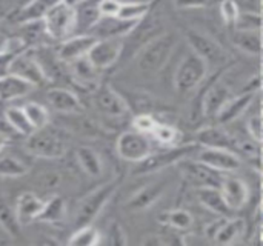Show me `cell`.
<instances>
[{
	"instance_id": "f1b7e54d",
	"label": "cell",
	"mask_w": 263,
	"mask_h": 246,
	"mask_svg": "<svg viewBox=\"0 0 263 246\" xmlns=\"http://www.w3.org/2000/svg\"><path fill=\"white\" fill-rule=\"evenodd\" d=\"M71 65V75L76 79L77 83L82 86H96L97 85V69L91 65L86 57L77 59L69 63Z\"/></svg>"
},
{
	"instance_id": "cb8c5ba5",
	"label": "cell",
	"mask_w": 263,
	"mask_h": 246,
	"mask_svg": "<svg viewBox=\"0 0 263 246\" xmlns=\"http://www.w3.org/2000/svg\"><path fill=\"white\" fill-rule=\"evenodd\" d=\"M32 85L22 80L12 74H2L0 75V100L2 102H12L17 99L26 97L32 91Z\"/></svg>"
},
{
	"instance_id": "4316f807",
	"label": "cell",
	"mask_w": 263,
	"mask_h": 246,
	"mask_svg": "<svg viewBox=\"0 0 263 246\" xmlns=\"http://www.w3.org/2000/svg\"><path fill=\"white\" fill-rule=\"evenodd\" d=\"M233 43L245 54L260 55L262 52V34L260 31H240L236 29L233 34Z\"/></svg>"
},
{
	"instance_id": "52a82bcc",
	"label": "cell",
	"mask_w": 263,
	"mask_h": 246,
	"mask_svg": "<svg viewBox=\"0 0 263 246\" xmlns=\"http://www.w3.org/2000/svg\"><path fill=\"white\" fill-rule=\"evenodd\" d=\"M186 40H188L191 51L196 55H199L208 66L210 65L222 66L230 59L228 52L223 49V46L217 40L211 39L210 35H206L197 29H190L186 32Z\"/></svg>"
},
{
	"instance_id": "e575fe53",
	"label": "cell",
	"mask_w": 263,
	"mask_h": 246,
	"mask_svg": "<svg viewBox=\"0 0 263 246\" xmlns=\"http://www.w3.org/2000/svg\"><path fill=\"white\" fill-rule=\"evenodd\" d=\"M102 237L100 233L92 225H83L77 226V230L72 233V236L68 240V245L71 246H96L100 243Z\"/></svg>"
},
{
	"instance_id": "7dc6e473",
	"label": "cell",
	"mask_w": 263,
	"mask_h": 246,
	"mask_svg": "<svg viewBox=\"0 0 263 246\" xmlns=\"http://www.w3.org/2000/svg\"><path fill=\"white\" fill-rule=\"evenodd\" d=\"M240 11L262 12V0H233Z\"/></svg>"
},
{
	"instance_id": "ba28073f",
	"label": "cell",
	"mask_w": 263,
	"mask_h": 246,
	"mask_svg": "<svg viewBox=\"0 0 263 246\" xmlns=\"http://www.w3.org/2000/svg\"><path fill=\"white\" fill-rule=\"evenodd\" d=\"M116 151L119 157L125 162L139 163L153 153L151 140L148 134L139 131H125L119 136L116 143Z\"/></svg>"
},
{
	"instance_id": "9a60e30c",
	"label": "cell",
	"mask_w": 263,
	"mask_h": 246,
	"mask_svg": "<svg viewBox=\"0 0 263 246\" xmlns=\"http://www.w3.org/2000/svg\"><path fill=\"white\" fill-rule=\"evenodd\" d=\"M94 102L102 114L112 119L123 117L128 112V103L125 102V99L108 85L99 86L96 89Z\"/></svg>"
},
{
	"instance_id": "c3c4849f",
	"label": "cell",
	"mask_w": 263,
	"mask_h": 246,
	"mask_svg": "<svg viewBox=\"0 0 263 246\" xmlns=\"http://www.w3.org/2000/svg\"><path fill=\"white\" fill-rule=\"evenodd\" d=\"M213 0H174V5L179 9H194V8H205Z\"/></svg>"
},
{
	"instance_id": "4dcf8cb0",
	"label": "cell",
	"mask_w": 263,
	"mask_h": 246,
	"mask_svg": "<svg viewBox=\"0 0 263 246\" xmlns=\"http://www.w3.org/2000/svg\"><path fill=\"white\" fill-rule=\"evenodd\" d=\"M66 214V202L60 196L51 197L48 202L43 203L42 213L37 219V222H45V223H59L63 220Z\"/></svg>"
},
{
	"instance_id": "681fc988",
	"label": "cell",
	"mask_w": 263,
	"mask_h": 246,
	"mask_svg": "<svg viewBox=\"0 0 263 246\" xmlns=\"http://www.w3.org/2000/svg\"><path fill=\"white\" fill-rule=\"evenodd\" d=\"M63 3H66L68 6H72V8H77L83 3H86V0H63Z\"/></svg>"
},
{
	"instance_id": "d6a6232c",
	"label": "cell",
	"mask_w": 263,
	"mask_h": 246,
	"mask_svg": "<svg viewBox=\"0 0 263 246\" xmlns=\"http://www.w3.org/2000/svg\"><path fill=\"white\" fill-rule=\"evenodd\" d=\"M0 228L11 237H17L22 233V225L15 216L14 208L0 196Z\"/></svg>"
},
{
	"instance_id": "d6986e66",
	"label": "cell",
	"mask_w": 263,
	"mask_h": 246,
	"mask_svg": "<svg viewBox=\"0 0 263 246\" xmlns=\"http://www.w3.org/2000/svg\"><path fill=\"white\" fill-rule=\"evenodd\" d=\"M43 200L35 196L34 193H22L18 197H17V203H15V216L18 219V223L23 226H28L29 223L35 222L42 213V208H43Z\"/></svg>"
},
{
	"instance_id": "277c9868",
	"label": "cell",
	"mask_w": 263,
	"mask_h": 246,
	"mask_svg": "<svg viewBox=\"0 0 263 246\" xmlns=\"http://www.w3.org/2000/svg\"><path fill=\"white\" fill-rule=\"evenodd\" d=\"M116 191H117V182H108L99 186L97 190H94L91 194H88L77 206L76 226L91 225V222H94V219L102 213V210L112 199Z\"/></svg>"
},
{
	"instance_id": "7a4b0ae2",
	"label": "cell",
	"mask_w": 263,
	"mask_h": 246,
	"mask_svg": "<svg viewBox=\"0 0 263 246\" xmlns=\"http://www.w3.org/2000/svg\"><path fill=\"white\" fill-rule=\"evenodd\" d=\"M197 146H199L197 143H191V145H182V146H170V149L162 151V153H151L146 159L136 163V166L133 168V174L145 176V174H153V173L166 169L188 159L190 156H193Z\"/></svg>"
},
{
	"instance_id": "83f0119b",
	"label": "cell",
	"mask_w": 263,
	"mask_h": 246,
	"mask_svg": "<svg viewBox=\"0 0 263 246\" xmlns=\"http://www.w3.org/2000/svg\"><path fill=\"white\" fill-rule=\"evenodd\" d=\"M76 157H77L80 168L89 177H99L102 174L103 163H102V157L99 156V153L96 149H92L89 146H80L76 153Z\"/></svg>"
},
{
	"instance_id": "5b68a950",
	"label": "cell",
	"mask_w": 263,
	"mask_h": 246,
	"mask_svg": "<svg viewBox=\"0 0 263 246\" xmlns=\"http://www.w3.org/2000/svg\"><path fill=\"white\" fill-rule=\"evenodd\" d=\"M206 72H208V65L191 51L180 60L176 69L174 86L179 92L188 94L202 83Z\"/></svg>"
},
{
	"instance_id": "3957f363",
	"label": "cell",
	"mask_w": 263,
	"mask_h": 246,
	"mask_svg": "<svg viewBox=\"0 0 263 246\" xmlns=\"http://www.w3.org/2000/svg\"><path fill=\"white\" fill-rule=\"evenodd\" d=\"M42 25L45 32L54 40H65L76 32L77 15L76 8L68 6L66 3H59L54 6L43 18Z\"/></svg>"
},
{
	"instance_id": "d590c367",
	"label": "cell",
	"mask_w": 263,
	"mask_h": 246,
	"mask_svg": "<svg viewBox=\"0 0 263 246\" xmlns=\"http://www.w3.org/2000/svg\"><path fill=\"white\" fill-rule=\"evenodd\" d=\"M22 108L34 129H42V128L48 126L51 117H49V111L43 105H40L37 102H28Z\"/></svg>"
},
{
	"instance_id": "d4e9b609",
	"label": "cell",
	"mask_w": 263,
	"mask_h": 246,
	"mask_svg": "<svg viewBox=\"0 0 263 246\" xmlns=\"http://www.w3.org/2000/svg\"><path fill=\"white\" fill-rule=\"evenodd\" d=\"M196 196L199 203L206 208L208 211L225 217L230 210L223 200V196L220 193V188H213V186H197L196 190Z\"/></svg>"
},
{
	"instance_id": "9c48e42d",
	"label": "cell",
	"mask_w": 263,
	"mask_h": 246,
	"mask_svg": "<svg viewBox=\"0 0 263 246\" xmlns=\"http://www.w3.org/2000/svg\"><path fill=\"white\" fill-rule=\"evenodd\" d=\"M123 37H105L97 39L86 54V59L97 71H103L116 65L123 52Z\"/></svg>"
},
{
	"instance_id": "7bdbcfd3",
	"label": "cell",
	"mask_w": 263,
	"mask_h": 246,
	"mask_svg": "<svg viewBox=\"0 0 263 246\" xmlns=\"http://www.w3.org/2000/svg\"><path fill=\"white\" fill-rule=\"evenodd\" d=\"M20 51L17 39L8 37L5 32H0V57H11Z\"/></svg>"
},
{
	"instance_id": "484cf974",
	"label": "cell",
	"mask_w": 263,
	"mask_h": 246,
	"mask_svg": "<svg viewBox=\"0 0 263 246\" xmlns=\"http://www.w3.org/2000/svg\"><path fill=\"white\" fill-rule=\"evenodd\" d=\"M3 119L6 122V125L9 126V129L18 136H25L28 137L29 134H32L35 129L32 128L31 122L28 120L25 111L22 106H9L5 109L3 112Z\"/></svg>"
},
{
	"instance_id": "8d00e7d4",
	"label": "cell",
	"mask_w": 263,
	"mask_h": 246,
	"mask_svg": "<svg viewBox=\"0 0 263 246\" xmlns=\"http://www.w3.org/2000/svg\"><path fill=\"white\" fill-rule=\"evenodd\" d=\"M29 173L28 165H25L22 160L12 157V156H3L0 157V177H22Z\"/></svg>"
},
{
	"instance_id": "f907efd6",
	"label": "cell",
	"mask_w": 263,
	"mask_h": 246,
	"mask_svg": "<svg viewBox=\"0 0 263 246\" xmlns=\"http://www.w3.org/2000/svg\"><path fill=\"white\" fill-rule=\"evenodd\" d=\"M6 146V139H5V136L3 134H0V153L3 151V148Z\"/></svg>"
},
{
	"instance_id": "74e56055",
	"label": "cell",
	"mask_w": 263,
	"mask_h": 246,
	"mask_svg": "<svg viewBox=\"0 0 263 246\" xmlns=\"http://www.w3.org/2000/svg\"><path fill=\"white\" fill-rule=\"evenodd\" d=\"M236 29L240 31H260L262 29V12H250V11H240L236 23Z\"/></svg>"
},
{
	"instance_id": "2e32d148",
	"label": "cell",
	"mask_w": 263,
	"mask_h": 246,
	"mask_svg": "<svg viewBox=\"0 0 263 246\" xmlns=\"http://www.w3.org/2000/svg\"><path fill=\"white\" fill-rule=\"evenodd\" d=\"M220 193L230 211L242 210L250 200V188L239 177H227L220 185Z\"/></svg>"
},
{
	"instance_id": "7402d4cb",
	"label": "cell",
	"mask_w": 263,
	"mask_h": 246,
	"mask_svg": "<svg viewBox=\"0 0 263 246\" xmlns=\"http://www.w3.org/2000/svg\"><path fill=\"white\" fill-rule=\"evenodd\" d=\"M139 22H126L117 17H100L99 22L94 25V37L105 39V37H126L136 28Z\"/></svg>"
},
{
	"instance_id": "4fadbf2b",
	"label": "cell",
	"mask_w": 263,
	"mask_h": 246,
	"mask_svg": "<svg viewBox=\"0 0 263 246\" xmlns=\"http://www.w3.org/2000/svg\"><path fill=\"white\" fill-rule=\"evenodd\" d=\"M97 37L92 34H76L62 40L57 49V59L65 63H71L77 59L86 57L91 46L96 43Z\"/></svg>"
},
{
	"instance_id": "5bb4252c",
	"label": "cell",
	"mask_w": 263,
	"mask_h": 246,
	"mask_svg": "<svg viewBox=\"0 0 263 246\" xmlns=\"http://www.w3.org/2000/svg\"><path fill=\"white\" fill-rule=\"evenodd\" d=\"M233 92H231V88L222 82L220 79L214 80L210 88L202 94V112L205 117H210V119H216L219 111L222 109V106L231 99Z\"/></svg>"
},
{
	"instance_id": "b9f144b4",
	"label": "cell",
	"mask_w": 263,
	"mask_h": 246,
	"mask_svg": "<svg viewBox=\"0 0 263 246\" xmlns=\"http://www.w3.org/2000/svg\"><path fill=\"white\" fill-rule=\"evenodd\" d=\"M239 12H240V9L237 8V5L233 0H222V3H220V15H222V18H223V22L227 25L234 26Z\"/></svg>"
},
{
	"instance_id": "ffe728a7",
	"label": "cell",
	"mask_w": 263,
	"mask_h": 246,
	"mask_svg": "<svg viewBox=\"0 0 263 246\" xmlns=\"http://www.w3.org/2000/svg\"><path fill=\"white\" fill-rule=\"evenodd\" d=\"M257 92H248V91H242L239 96H231V99L222 106V109L217 114V120L220 123H231L234 120H237L254 102Z\"/></svg>"
},
{
	"instance_id": "e0dca14e",
	"label": "cell",
	"mask_w": 263,
	"mask_h": 246,
	"mask_svg": "<svg viewBox=\"0 0 263 246\" xmlns=\"http://www.w3.org/2000/svg\"><path fill=\"white\" fill-rule=\"evenodd\" d=\"M196 143L203 148H222V149H237V142L227 131L217 126L200 128L196 134Z\"/></svg>"
},
{
	"instance_id": "ee69618b",
	"label": "cell",
	"mask_w": 263,
	"mask_h": 246,
	"mask_svg": "<svg viewBox=\"0 0 263 246\" xmlns=\"http://www.w3.org/2000/svg\"><path fill=\"white\" fill-rule=\"evenodd\" d=\"M247 128H248L251 140H254L256 143H260L262 142V114L260 112L253 114L247 123Z\"/></svg>"
},
{
	"instance_id": "f6af8a7d",
	"label": "cell",
	"mask_w": 263,
	"mask_h": 246,
	"mask_svg": "<svg viewBox=\"0 0 263 246\" xmlns=\"http://www.w3.org/2000/svg\"><path fill=\"white\" fill-rule=\"evenodd\" d=\"M120 0H99L97 9L100 17H116L120 8Z\"/></svg>"
},
{
	"instance_id": "60d3db41",
	"label": "cell",
	"mask_w": 263,
	"mask_h": 246,
	"mask_svg": "<svg viewBox=\"0 0 263 246\" xmlns=\"http://www.w3.org/2000/svg\"><path fill=\"white\" fill-rule=\"evenodd\" d=\"M106 242H108V245H126V243H128V237H126L125 230L122 228L120 223L112 222V223L108 226V231H106Z\"/></svg>"
},
{
	"instance_id": "f35d334b",
	"label": "cell",
	"mask_w": 263,
	"mask_h": 246,
	"mask_svg": "<svg viewBox=\"0 0 263 246\" xmlns=\"http://www.w3.org/2000/svg\"><path fill=\"white\" fill-rule=\"evenodd\" d=\"M151 136L162 145L165 146H174V143L179 140L180 133L170 126V125H163V123H157V126L154 128V131L151 133Z\"/></svg>"
},
{
	"instance_id": "ac0fdd59",
	"label": "cell",
	"mask_w": 263,
	"mask_h": 246,
	"mask_svg": "<svg viewBox=\"0 0 263 246\" xmlns=\"http://www.w3.org/2000/svg\"><path fill=\"white\" fill-rule=\"evenodd\" d=\"M166 188H168V182H165V180L151 183V185L142 188L126 202V210H129V211L148 210L149 206H153L154 203H157L162 199Z\"/></svg>"
},
{
	"instance_id": "8992f818",
	"label": "cell",
	"mask_w": 263,
	"mask_h": 246,
	"mask_svg": "<svg viewBox=\"0 0 263 246\" xmlns=\"http://www.w3.org/2000/svg\"><path fill=\"white\" fill-rule=\"evenodd\" d=\"M26 151L39 159H60L66 154V143L52 131L42 128L35 129L32 134L28 136L25 143Z\"/></svg>"
},
{
	"instance_id": "ab89813d",
	"label": "cell",
	"mask_w": 263,
	"mask_h": 246,
	"mask_svg": "<svg viewBox=\"0 0 263 246\" xmlns=\"http://www.w3.org/2000/svg\"><path fill=\"white\" fill-rule=\"evenodd\" d=\"M157 120L149 116V114H140V116H136L133 119V128L139 133H143V134H148L151 136V133L154 131V128L157 126Z\"/></svg>"
},
{
	"instance_id": "f546056e",
	"label": "cell",
	"mask_w": 263,
	"mask_h": 246,
	"mask_svg": "<svg viewBox=\"0 0 263 246\" xmlns=\"http://www.w3.org/2000/svg\"><path fill=\"white\" fill-rule=\"evenodd\" d=\"M247 225L242 219H231V220H225V223L222 225L220 231L217 233L214 243L217 245H231L234 242H237L243 234H245Z\"/></svg>"
},
{
	"instance_id": "603a6c76",
	"label": "cell",
	"mask_w": 263,
	"mask_h": 246,
	"mask_svg": "<svg viewBox=\"0 0 263 246\" xmlns=\"http://www.w3.org/2000/svg\"><path fill=\"white\" fill-rule=\"evenodd\" d=\"M46 100L52 109L59 112H79L82 111V103L77 94L66 88H49L46 91Z\"/></svg>"
},
{
	"instance_id": "8fae6325",
	"label": "cell",
	"mask_w": 263,
	"mask_h": 246,
	"mask_svg": "<svg viewBox=\"0 0 263 246\" xmlns=\"http://www.w3.org/2000/svg\"><path fill=\"white\" fill-rule=\"evenodd\" d=\"M183 173V176L194 183L196 186H213V188H220L225 176L220 171H216L210 168L208 165L199 162V160H190L185 159L177 163Z\"/></svg>"
},
{
	"instance_id": "30bf717a",
	"label": "cell",
	"mask_w": 263,
	"mask_h": 246,
	"mask_svg": "<svg viewBox=\"0 0 263 246\" xmlns=\"http://www.w3.org/2000/svg\"><path fill=\"white\" fill-rule=\"evenodd\" d=\"M6 72L20 77L22 80L31 83L32 86H40L45 82H48L45 71L42 69L37 57L22 51L18 54H14L8 59L6 63Z\"/></svg>"
},
{
	"instance_id": "bcb514c9",
	"label": "cell",
	"mask_w": 263,
	"mask_h": 246,
	"mask_svg": "<svg viewBox=\"0 0 263 246\" xmlns=\"http://www.w3.org/2000/svg\"><path fill=\"white\" fill-rule=\"evenodd\" d=\"M225 220H227V219L220 216L219 220H213V222H210V223L205 226V237H206L210 242H214V239H216L217 233L220 231L222 225L225 223Z\"/></svg>"
},
{
	"instance_id": "44dd1931",
	"label": "cell",
	"mask_w": 263,
	"mask_h": 246,
	"mask_svg": "<svg viewBox=\"0 0 263 246\" xmlns=\"http://www.w3.org/2000/svg\"><path fill=\"white\" fill-rule=\"evenodd\" d=\"M63 0H31L23 5L14 15V22L18 25L42 22V18Z\"/></svg>"
},
{
	"instance_id": "836d02e7",
	"label": "cell",
	"mask_w": 263,
	"mask_h": 246,
	"mask_svg": "<svg viewBox=\"0 0 263 246\" xmlns=\"http://www.w3.org/2000/svg\"><path fill=\"white\" fill-rule=\"evenodd\" d=\"M159 222L162 225H166L170 228L179 230V231H186L193 226V216L185 211V210H173L166 211L159 216Z\"/></svg>"
},
{
	"instance_id": "1f68e13d",
	"label": "cell",
	"mask_w": 263,
	"mask_h": 246,
	"mask_svg": "<svg viewBox=\"0 0 263 246\" xmlns=\"http://www.w3.org/2000/svg\"><path fill=\"white\" fill-rule=\"evenodd\" d=\"M151 11V2H125L120 3L117 18L126 22H142Z\"/></svg>"
},
{
	"instance_id": "6da1fadb",
	"label": "cell",
	"mask_w": 263,
	"mask_h": 246,
	"mask_svg": "<svg viewBox=\"0 0 263 246\" xmlns=\"http://www.w3.org/2000/svg\"><path fill=\"white\" fill-rule=\"evenodd\" d=\"M177 43L179 37L174 32H160L154 35L139 51L137 69L148 75L157 74L171 59Z\"/></svg>"
},
{
	"instance_id": "7c38bea8",
	"label": "cell",
	"mask_w": 263,
	"mask_h": 246,
	"mask_svg": "<svg viewBox=\"0 0 263 246\" xmlns=\"http://www.w3.org/2000/svg\"><path fill=\"white\" fill-rule=\"evenodd\" d=\"M197 160L220 173H234L240 168V157L231 149L222 148H203L197 156Z\"/></svg>"
}]
</instances>
